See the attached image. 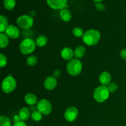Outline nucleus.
I'll list each match as a JSON object with an SVG mask.
<instances>
[{"instance_id": "1", "label": "nucleus", "mask_w": 126, "mask_h": 126, "mask_svg": "<svg viewBox=\"0 0 126 126\" xmlns=\"http://www.w3.org/2000/svg\"><path fill=\"white\" fill-rule=\"evenodd\" d=\"M101 38L100 33L95 29L86 31L82 36V41L88 46H93L98 44Z\"/></svg>"}, {"instance_id": "2", "label": "nucleus", "mask_w": 126, "mask_h": 126, "mask_svg": "<svg viewBox=\"0 0 126 126\" xmlns=\"http://www.w3.org/2000/svg\"><path fill=\"white\" fill-rule=\"evenodd\" d=\"M36 46V42L33 39L27 38L21 41L19 50L23 55H29L35 50Z\"/></svg>"}, {"instance_id": "3", "label": "nucleus", "mask_w": 126, "mask_h": 126, "mask_svg": "<svg viewBox=\"0 0 126 126\" xmlns=\"http://www.w3.org/2000/svg\"><path fill=\"white\" fill-rule=\"evenodd\" d=\"M66 70L69 75L71 76H78L82 70V63L77 59H72L69 61L66 65Z\"/></svg>"}, {"instance_id": "4", "label": "nucleus", "mask_w": 126, "mask_h": 126, "mask_svg": "<svg viewBox=\"0 0 126 126\" xmlns=\"http://www.w3.org/2000/svg\"><path fill=\"white\" fill-rule=\"evenodd\" d=\"M110 91H108L107 86H98L94 92V98L96 102L98 103H103L108 100L110 97Z\"/></svg>"}, {"instance_id": "5", "label": "nucleus", "mask_w": 126, "mask_h": 126, "mask_svg": "<svg viewBox=\"0 0 126 126\" xmlns=\"http://www.w3.org/2000/svg\"><path fill=\"white\" fill-rule=\"evenodd\" d=\"M16 86L17 82L14 78L11 75H8L2 81L1 89L4 93L10 94L16 89Z\"/></svg>"}, {"instance_id": "6", "label": "nucleus", "mask_w": 126, "mask_h": 126, "mask_svg": "<svg viewBox=\"0 0 126 126\" xmlns=\"http://www.w3.org/2000/svg\"><path fill=\"white\" fill-rule=\"evenodd\" d=\"M34 23L32 16L30 15H22L17 19V24L20 28L28 30L32 28Z\"/></svg>"}, {"instance_id": "7", "label": "nucleus", "mask_w": 126, "mask_h": 126, "mask_svg": "<svg viewBox=\"0 0 126 126\" xmlns=\"http://www.w3.org/2000/svg\"><path fill=\"white\" fill-rule=\"evenodd\" d=\"M36 109L43 115H48L52 112V105L47 99H41L37 103Z\"/></svg>"}, {"instance_id": "8", "label": "nucleus", "mask_w": 126, "mask_h": 126, "mask_svg": "<svg viewBox=\"0 0 126 126\" xmlns=\"http://www.w3.org/2000/svg\"><path fill=\"white\" fill-rule=\"evenodd\" d=\"M68 0H47V4L50 8L55 10L67 9Z\"/></svg>"}, {"instance_id": "9", "label": "nucleus", "mask_w": 126, "mask_h": 126, "mask_svg": "<svg viewBox=\"0 0 126 126\" xmlns=\"http://www.w3.org/2000/svg\"><path fill=\"white\" fill-rule=\"evenodd\" d=\"M78 110L75 107H70L66 110L64 114L65 119L67 121L72 123L74 122L78 116Z\"/></svg>"}, {"instance_id": "10", "label": "nucleus", "mask_w": 126, "mask_h": 126, "mask_svg": "<svg viewBox=\"0 0 126 126\" xmlns=\"http://www.w3.org/2000/svg\"><path fill=\"white\" fill-rule=\"evenodd\" d=\"M5 33L11 39H17L20 36L19 29L14 25H9Z\"/></svg>"}, {"instance_id": "11", "label": "nucleus", "mask_w": 126, "mask_h": 126, "mask_svg": "<svg viewBox=\"0 0 126 126\" xmlns=\"http://www.w3.org/2000/svg\"><path fill=\"white\" fill-rule=\"evenodd\" d=\"M57 86V80L54 76H48L46 78L44 82V86L46 89L52 91Z\"/></svg>"}, {"instance_id": "12", "label": "nucleus", "mask_w": 126, "mask_h": 126, "mask_svg": "<svg viewBox=\"0 0 126 126\" xmlns=\"http://www.w3.org/2000/svg\"><path fill=\"white\" fill-rule=\"evenodd\" d=\"M74 56H75V52L71 48L66 47L62 50L61 57L64 60L69 62L73 59Z\"/></svg>"}, {"instance_id": "13", "label": "nucleus", "mask_w": 126, "mask_h": 126, "mask_svg": "<svg viewBox=\"0 0 126 126\" xmlns=\"http://www.w3.org/2000/svg\"><path fill=\"white\" fill-rule=\"evenodd\" d=\"M100 82L102 86H107L111 81V76L108 71H103L99 76Z\"/></svg>"}, {"instance_id": "14", "label": "nucleus", "mask_w": 126, "mask_h": 126, "mask_svg": "<svg viewBox=\"0 0 126 126\" xmlns=\"http://www.w3.org/2000/svg\"><path fill=\"white\" fill-rule=\"evenodd\" d=\"M25 102L30 106H33L38 103V98L34 94L32 93L27 94L25 96Z\"/></svg>"}, {"instance_id": "15", "label": "nucleus", "mask_w": 126, "mask_h": 126, "mask_svg": "<svg viewBox=\"0 0 126 126\" xmlns=\"http://www.w3.org/2000/svg\"><path fill=\"white\" fill-rule=\"evenodd\" d=\"M60 17L63 21L68 22L71 20L72 18V14L70 11H69L68 9H63L60 11Z\"/></svg>"}, {"instance_id": "16", "label": "nucleus", "mask_w": 126, "mask_h": 126, "mask_svg": "<svg viewBox=\"0 0 126 126\" xmlns=\"http://www.w3.org/2000/svg\"><path fill=\"white\" fill-rule=\"evenodd\" d=\"M18 115L20 117V119L22 121H25L28 120V118L31 116L30 111L27 107H23L21 108L19 111V114Z\"/></svg>"}, {"instance_id": "17", "label": "nucleus", "mask_w": 126, "mask_h": 126, "mask_svg": "<svg viewBox=\"0 0 126 126\" xmlns=\"http://www.w3.org/2000/svg\"><path fill=\"white\" fill-rule=\"evenodd\" d=\"M9 27L7 18L4 16L1 15L0 16V32L4 33L6 32V29Z\"/></svg>"}, {"instance_id": "18", "label": "nucleus", "mask_w": 126, "mask_h": 126, "mask_svg": "<svg viewBox=\"0 0 126 126\" xmlns=\"http://www.w3.org/2000/svg\"><path fill=\"white\" fill-rule=\"evenodd\" d=\"M36 44L38 47H44L47 44L48 42V39L46 36L39 35L36 39Z\"/></svg>"}, {"instance_id": "19", "label": "nucleus", "mask_w": 126, "mask_h": 126, "mask_svg": "<svg viewBox=\"0 0 126 126\" xmlns=\"http://www.w3.org/2000/svg\"><path fill=\"white\" fill-rule=\"evenodd\" d=\"M7 34L4 33H1L0 34V46L1 49L6 48L9 43V39Z\"/></svg>"}, {"instance_id": "20", "label": "nucleus", "mask_w": 126, "mask_h": 126, "mask_svg": "<svg viewBox=\"0 0 126 126\" xmlns=\"http://www.w3.org/2000/svg\"><path fill=\"white\" fill-rule=\"evenodd\" d=\"M74 52H75V56L76 58H78V59H81V58H82L85 55L86 49L82 46H79L76 47L75 48V50H74Z\"/></svg>"}, {"instance_id": "21", "label": "nucleus", "mask_w": 126, "mask_h": 126, "mask_svg": "<svg viewBox=\"0 0 126 126\" xmlns=\"http://www.w3.org/2000/svg\"><path fill=\"white\" fill-rule=\"evenodd\" d=\"M16 0H3V6L7 11H12L16 7Z\"/></svg>"}, {"instance_id": "22", "label": "nucleus", "mask_w": 126, "mask_h": 126, "mask_svg": "<svg viewBox=\"0 0 126 126\" xmlns=\"http://www.w3.org/2000/svg\"><path fill=\"white\" fill-rule=\"evenodd\" d=\"M72 33L73 34V35L77 37V38H81L84 36V30H82V28L81 27H75L73 29Z\"/></svg>"}, {"instance_id": "23", "label": "nucleus", "mask_w": 126, "mask_h": 126, "mask_svg": "<svg viewBox=\"0 0 126 126\" xmlns=\"http://www.w3.org/2000/svg\"><path fill=\"white\" fill-rule=\"evenodd\" d=\"M38 63V57L35 55H30L27 59V64L28 66H33Z\"/></svg>"}, {"instance_id": "24", "label": "nucleus", "mask_w": 126, "mask_h": 126, "mask_svg": "<svg viewBox=\"0 0 126 126\" xmlns=\"http://www.w3.org/2000/svg\"><path fill=\"white\" fill-rule=\"evenodd\" d=\"M43 114L40 111H39L38 110H36L32 112L31 116H32V119L33 121L38 122L41 120L42 118H43Z\"/></svg>"}, {"instance_id": "25", "label": "nucleus", "mask_w": 126, "mask_h": 126, "mask_svg": "<svg viewBox=\"0 0 126 126\" xmlns=\"http://www.w3.org/2000/svg\"><path fill=\"white\" fill-rule=\"evenodd\" d=\"M0 126H11V123L9 118L5 116H0Z\"/></svg>"}, {"instance_id": "26", "label": "nucleus", "mask_w": 126, "mask_h": 126, "mask_svg": "<svg viewBox=\"0 0 126 126\" xmlns=\"http://www.w3.org/2000/svg\"><path fill=\"white\" fill-rule=\"evenodd\" d=\"M7 63V57L5 55H4L2 53L0 54V66L1 68H3L6 66Z\"/></svg>"}, {"instance_id": "27", "label": "nucleus", "mask_w": 126, "mask_h": 126, "mask_svg": "<svg viewBox=\"0 0 126 126\" xmlns=\"http://www.w3.org/2000/svg\"><path fill=\"white\" fill-rule=\"evenodd\" d=\"M107 87L108 88V91H110V93H113V92H114L115 91H116V90L118 89V86L115 82H111Z\"/></svg>"}, {"instance_id": "28", "label": "nucleus", "mask_w": 126, "mask_h": 126, "mask_svg": "<svg viewBox=\"0 0 126 126\" xmlns=\"http://www.w3.org/2000/svg\"><path fill=\"white\" fill-rule=\"evenodd\" d=\"M95 6L96 9H97L98 11H101V12L104 11L105 10V6L101 2H96L95 4Z\"/></svg>"}, {"instance_id": "29", "label": "nucleus", "mask_w": 126, "mask_h": 126, "mask_svg": "<svg viewBox=\"0 0 126 126\" xmlns=\"http://www.w3.org/2000/svg\"><path fill=\"white\" fill-rule=\"evenodd\" d=\"M60 75H61V71H60L59 70H58V69L54 70L52 73V76H54V77L55 78H59V76H60Z\"/></svg>"}, {"instance_id": "30", "label": "nucleus", "mask_w": 126, "mask_h": 126, "mask_svg": "<svg viewBox=\"0 0 126 126\" xmlns=\"http://www.w3.org/2000/svg\"><path fill=\"white\" fill-rule=\"evenodd\" d=\"M120 57L122 59L126 60V49H122L120 52Z\"/></svg>"}, {"instance_id": "31", "label": "nucleus", "mask_w": 126, "mask_h": 126, "mask_svg": "<svg viewBox=\"0 0 126 126\" xmlns=\"http://www.w3.org/2000/svg\"><path fill=\"white\" fill-rule=\"evenodd\" d=\"M13 120H14V121L15 122V123L22 121H21V119H20V117L19 115H15L14 116Z\"/></svg>"}, {"instance_id": "32", "label": "nucleus", "mask_w": 126, "mask_h": 126, "mask_svg": "<svg viewBox=\"0 0 126 126\" xmlns=\"http://www.w3.org/2000/svg\"><path fill=\"white\" fill-rule=\"evenodd\" d=\"M12 126H27L23 121H20V122H18V123H14V124Z\"/></svg>"}, {"instance_id": "33", "label": "nucleus", "mask_w": 126, "mask_h": 126, "mask_svg": "<svg viewBox=\"0 0 126 126\" xmlns=\"http://www.w3.org/2000/svg\"><path fill=\"white\" fill-rule=\"evenodd\" d=\"M94 1H95V2H102L103 0H93Z\"/></svg>"}]
</instances>
